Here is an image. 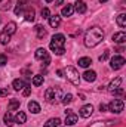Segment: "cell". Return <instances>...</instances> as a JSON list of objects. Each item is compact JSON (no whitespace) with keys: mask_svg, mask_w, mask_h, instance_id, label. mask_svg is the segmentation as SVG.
<instances>
[{"mask_svg":"<svg viewBox=\"0 0 126 127\" xmlns=\"http://www.w3.org/2000/svg\"><path fill=\"white\" fill-rule=\"evenodd\" d=\"M102 40H104V31L99 27H92V28H89L86 31V34H85V44L88 47H95Z\"/></svg>","mask_w":126,"mask_h":127,"instance_id":"cell-1","label":"cell"},{"mask_svg":"<svg viewBox=\"0 0 126 127\" xmlns=\"http://www.w3.org/2000/svg\"><path fill=\"white\" fill-rule=\"evenodd\" d=\"M65 37L63 34H55L49 43V47L52 52H55V55H63L65 52Z\"/></svg>","mask_w":126,"mask_h":127,"instance_id":"cell-2","label":"cell"},{"mask_svg":"<svg viewBox=\"0 0 126 127\" xmlns=\"http://www.w3.org/2000/svg\"><path fill=\"white\" fill-rule=\"evenodd\" d=\"M45 99L49 103H58L63 99V90H61V87H49V89H46Z\"/></svg>","mask_w":126,"mask_h":127,"instance_id":"cell-3","label":"cell"},{"mask_svg":"<svg viewBox=\"0 0 126 127\" xmlns=\"http://www.w3.org/2000/svg\"><path fill=\"white\" fill-rule=\"evenodd\" d=\"M65 75H67V80L71 81L74 86L80 84V75H79V72L74 66H67L65 68Z\"/></svg>","mask_w":126,"mask_h":127,"instance_id":"cell-4","label":"cell"},{"mask_svg":"<svg viewBox=\"0 0 126 127\" xmlns=\"http://www.w3.org/2000/svg\"><path fill=\"white\" fill-rule=\"evenodd\" d=\"M123 106H125V103H123L122 99H114V100L110 102V105H108V111H111L113 114H120V112L123 111Z\"/></svg>","mask_w":126,"mask_h":127,"instance_id":"cell-5","label":"cell"},{"mask_svg":"<svg viewBox=\"0 0 126 127\" xmlns=\"http://www.w3.org/2000/svg\"><path fill=\"white\" fill-rule=\"evenodd\" d=\"M36 58H37V59H40V61H43V66H48L49 62H51L49 53L46 52V49H45V47H39V49L36 50Z\"/></svg>","mask_w":126,"mask_h":127,"instance_id":"cell-6","label":"cell"},{"mask_svg":"<svg viewBox=\"0 0 126 127\" xmlns=\"http://www.w3.org/2000/svg\"><path fill=\"white\" fill-rule=\"evenodd\" d=\"M125 64H126L125 58H123V56H120V55L113 56V58H111V61H110V65H111V68H113V69H120Z\"/></svg>","mask_w":126,"mask_h":127,"instance_id":"cell-7","label":"cell"},{"mask_svg":"<svg viewBox=\"0 0 126 127\" xmlns=\"http://www.w3.org/2000/svg\"><path fill=\"white\" fill-rule=\"evenodd\" d=\"M76 123H77V115L71 109H67L65 111V124L67 126H74Z\"/></svg>","mask_w":126,"mask_h":127,"instance_id":"cell-8","label":"cell"},{"mask_svg":"<svg viewBox=\"0 0 126 127\" xmlns=\"http://www.w3.org/2000/svg\"><path fill=\"white\" fill-rule=\"evenodd\" d=\"M111 40H113L114 43H117V44H122V43H125V41H126V32H125V31H120V32H116V34H113Z\"/></svg>","mask_w":126,"mask_h":127,"instance_id":"cell-9","label":"cell"},{"mask_svg":"<svg viewBox=\"0 0 126 127\" xmlns=\"http://www.w3.org/2000/svg\"><path fill=\"white\" fill-rule=\"evenodd\" d=\"M92 112H94V106H92V105H85V106H82V109H80V115H82L83 118L91 117Z\"/></svg>","mask_w":126,"mask_h":127,"instance_id":"cell-10","label":"cell"},{"mask_svg":"<svg viewBox=\"0 0 126 127\" xmlns=\"http://www.w3.org/2000/svg\"><path fill=\"white\" fill-rule=\"evenodd\" d=\"M74 10H76L77 13H85V12H86V3H85L83 0L76 1V3H74Z\"/></svg>","mask_w":126,"mask_h":127,"instance_id":"cell-11","label":"cell"},{"mask_svg":"<svg viewBox=\"0 0 126 127\" xmlns=\"http://www.w3.org/2000/svg\"><path fill=\"white\" fill-rule=\"evenodd\" d=\"M60 24H61V16H60V15H52V16H49V25H51L52 28L60 27Z\"/></svg>","mask_w":126,"mask_h":127,"instance_id":"cell-12","label":"cell"},{"mask_svg":"<svg viewBox=\"0 0 126 127\" xmlns=\"http://www.w3.org/2000/svg\"><path fill=\"white\" fill-rule=\"evenodd\" d=\"M15 31H16V24H15V22H7L6 27H4V30H3V32H6V34H9V35L15 34Z\"/></svg>","mask_w":126,"mask_h":127,"instance_id":"cell-13","label":"cell"},{"mask_svg":"<svg viewBox=\"0 0 126 127\" xmlns=\"http://www.w3.org/2000/svg\"><path fill=\"white\" fill-rule=\"evenodd\" d=\"M13 121L15 123H18V124H24L25 121H27V115H25V112H22V111H19L16 115H15V118H13Z\"/></svg>","mask_w":126,"mask_h":127,"instance_id":"cell-14","label":"cell"},{"mask_svg":"<svg viewBox=\"0 0 126 127\" xmlns=\"http://www.w3.org/2000/svg\"><path fill=\"white\" fill-rule=\"evenodd\" d=\"M25 86H27V84H25V83H24V80H21V78L13 80V83H12V87H13L15 90H22Z\"/></svg>","mask_w":126,"mask_h":127,"instance_id":"cell-15","label":"cell"},{"mask_svg":"<svg viewBox=\"0 0 126 127\" xmlns=\"http://www.w3.org/2000/svg\"><path fill=\"white\" fill-rule=\"evenodd\" d=\"M120 84H122V78H120V77H117V78H114V80L110 83V86H108V90H110V92H113V90L119 89V87H120Z\"/></svg>","mask_w":126,"mask_h":127,"instance_id":"cell-16","label":"cell"},{"mask_svg":"<svg viewBox=\"0 0 126 127\" xmlns=\"http://www.w3.org/2000/svg\"><path fill=\"white\" fill-rule=\"evenodd\" d=\"M25 4H27V0H18V1H16V7H15V15L22 13V10H24Z\"/></svg>","mask_w":126,"mask_h":127,"instance_id":"cell-17","label":"cell"},{"mask_svg":"<svg viewBox=\"0 0 126 127\" xmlns=\"http://www.w3.org/2000/svg\"><path fill=\"white\" fill-rule=\"evenodd\" d=\"M83 78H85L86 81L92 83V81H95V80H96V72H95V71H85Z\"/></svg>","mask_w":126,"mask_h":127,"instance_id":"cell-18","label":"cell"},{"mask_svg":"<svg viewBox=\"0 0 126 127\" xmlns=\"http://www.w3.org/2000/svg\"><path fill=\"white\" fill-rule=\"evenodd\" d=\"M114 124V121H95L92 124H89V127H110Z\"/></svg>","mask_w":126,"mask_h":127,"instance_id":"cell-19","label":"cell"},{"mask_svg":"<svg viewBox=\"0 0 126 127\" xmlns=\"http://www.w3.org/2000/svg\"><path fill=\"white\" fill-rule=\"evenodd\" d=\"M34 15H36L34 9H33V7H28V9L25 10V13H24V16H25V21L33 22V21H34Z\"/></svg>","mask_w":126,"mask_h":127,"instance_id":"cell-20","label":"cell"},{"mask_svg":"<svg viewBox=\"0 0 126 127\" xmlns=\"http://www.w3.org/2000/svg\"><path fill=\"white\" fill-rule=\"evenodd\" d=\"M28 109L31 111L33 114H39V112H40V105H39L37 102L31 100V102H28Z\"/></svg>","mask_w":126,"mask_h":127,"instance_id":"cell-21","label":"cell"},{"mask_svg":"<svg viewBox=\"0 0 126 127\" xmlns=\"http://www.w3.org/2000/svg\"><path fill=\"white\" fill-rule=\"evenodd\" d=\"M60 124H61V120H60L58 117H55V118L48 120V121H46V124H45V127H58Z\"/></svg>","mask_w":126,"mask_h":127,"instance_id":"cell-22","label":"cell"},{"mask_svg":"<svg viewBox=\"0 0 126 127\" xmlns=\"http://www.w3.org/2000/svg\"><path fill=\"white\" fill-rule=\"evenodd\" d=\"M19 108V99H10L9 105H7V111H15Z\"/></svg>","mask_w":126,"mask_h":127,"instance_id":"cell-23","label":"cell"},{"mask_svg":"<svg viewBox=\"0 0 126 127\" xmlns=\"http://www.w3.org/2000/svg\"><path fill=\"white\" fill-rule=\"evenodd\" d=\"M74 12V6L73 4H67L63 7V16H71Z\"/></svg>","mask_w":126,"mask_h":127,"instance_id":"cell-24","label":"cell"},{"mask_svg":"<svg viewBox=\"0 0 126 127\" xmlns=\"http://www.w3.org/2000/svg\"><path fill=\"white\" fill-rule=\"evenodd\" d=\"M3 120H4V124H6L7 127H12L13 124H15V121H13V118H12V115H10V112H9V111L4 114Z\"/></svg>","mask_w":126,"mask_h":127,"instance_id":"cell-25","label":"cell"},{"mask_svg":"<svg viewBox=\"0 0 126 127\" xmlns=\"http://www.w3.org/2000/svg\"><path fill=\"white\" fill-rule=\"evenodd\" d=\"M116 22H117V25H119L120 28H125V27H126V15H125V13H120V15L117 16Z\"/></svg>","mask_w":126,"mask_h":127,"instance_id":"cell-26","label":"cell"},{"mask_svg":"<svg viewBox=\"0 0 126 127\" xmlns=\"http://www.w3.org/2000/svg\"><path fill=\"white\" fill-rule=\"evenodd\" d=\"M91 64H92V59H91V58H86V56H85V58H80V59H79V66L88 68Z\"/></svg>","mask_w":126,"mask_h":127,"instance_id":"cell-27","label":"cell"},{"mask_svg":"<svg viewBox=\"0 0 126 127\" xmlns=\"http://www.w3.org/2000/svg\"><path fill=\"white\" fill-rule=\"evenodd\" d=\"M34 30L37 32V37H39V38H43V37L46 35V30H45V27H42V25H36Z\"/></svg>","mask_w":126,"mask_h":127,"instance_id":"cell-28","label":"cell"},{"mask_svg":"<svg viewBox=\"0 0 126 127\" xmlns=\"http://www.w3.org/2000/svg\"><path fill=\"white\" fill-rule=\"evenodd\" d=\"M43 84V75H34L33 77V86H36V87H39V86H42Z\"/></svg>","mask_w":126,"mask_h":127,"instance_id":"cell-29","label":"cell"},{"mask_svg":"<svg viewBox=\"0 0 126 127\" xmlns=\"http://www.w3.org/2000/svg\"><path fill=\"white\" fill-rule=\"evenodd\" d=\"M10 37L12 35H9V34H6V32H0V43L1 44H7L9 41H10Z\"/></svg>","mask_w":126,"mask_h":127,"instance_id":"cell-30","label":"cell"},{"mask_svg":"<svg viewBox=\"0 0 126 127\" xmlns=\"http://www.w3.org/2000/svg\"><path fill=\"white\" fill-rule=\"evenodd\" d=\"M71 102H73V95L67 93L65 96H63V103L64 105H68V103H71Z\"/></svg>","mask_w":126,"mask_h":127,"instance_id":"cell-31","label":"cell"},{"mask_svg":"<svg viewBox=\"0 0 126 127\" xmlns=\"http://www.w3.org/2000/svg\"><path fill=\"white\" fill-rule=\"evenodd\" d=\"M49 16H51V10L48 7H43L42 9V18L43 19H49Z\"/></svg>","mask_w":126,"mask_h":127,"instance_id":"cell-32","label":"cell"},{"mask_svg":"<svg viewBox=\"0 0 126 127\" xmlns=\"http://www.w3.org/2000/svg\"><path fill=\"white\" fill-rule=\"evenodd\" d=\"M30 93H31V87H30V86H25V87H24L22 95H24V96H30Z\"/></svg>","mask_w":126,"mask_h":127,"instance_id":"cell-33","label":"cell"},{"mask_svg":"<svg viewBox=\"0 0 126 127\" xmlns=\"http://www.w3.org/2000/svg\"><path fill=\"white\" fill-rule=\"evenodd\" d=\"M7 64V58L4 56V55H0V66H3V65H6Z\"/></svg>","mask_w":126,"mask_h":127,"instance_id":"cell-34","label":"cell"},{"mask_svg":"<svg viewBox=\"0 0 126 127\" xmlns=\"http://www.w3.org/2000/svg\"><path fill=\"white\" fill-rule=\"evenodd\" d=\"M108 55H110L108 52H104V53H102V55L99 56V61H101V62H104V61H107V59H108Z\"/></svg>","mask_w":126,"mask_h":127,"instance_id":"cell-35","label":"cell"},{"mask_svg":"<svg viewBox=\"0 0 126 127\" xmlns=\"http://www.w3.org/2000/svg\"><path fill=\"white\" fill-rule=\"evenodd\" d=\"M111 93H113V95H123V93H125V90H123L122 87H119V89H116V90H113Z\"/></svg>","mask_w":126,"mask_h":127,"instance_id":"cell-36","label":"cell"},{"mask_svg":"<svg viewBox=\"0 0 126 127\" xmlns=\"http://www.w3.org/2000/svg\"><path fill=\"white\" fill-rule=\"evenodd\" d=\"M7 95H9V90H7V89H0V97L7 96Z\"/></svg>","mask_w":126,"mask_h":127,"instance_id":"cell-37","label":"cell"},{"mask_svg":"<svg viewBox=\"0 0 126 127\" xmlns=\"http://www.w3.org/2000/svg\"><path fill=\"white\" fill-rule=\"evenodd\" d=\"M107 108H108V106H107V105H104V103H101V105H99V111H101V112H105V111H107Z\"/></svg>","mask_w":126,"mask_h":127,"instance_id":"cell-38","label":"cell"},{"mask_svg":"<svg viewBox=\"0 0 126 127\" xmlns=\"http://www.w3.org/2000/svg\"><path fill=\"white\" fill-rule=\"evenodd\" d=\"M63 3H64V0H57V1H55V4H57V6H61Z\"/></svg>","mask_w":126,"mask_h":127,"instance_id":"cell-39","label":"cell"},{"mask_svg":"<svg viewBox=\"0 0 126 127\" xmlns=\"http://www.w3.org/2000/svg\"><path fill=\"white\" fill-rule=\"evenodd\" d=\"M105 1H108V0H99V3H105Z\"/></svg>","mask_w":126,"mask_h":127,"instance_id":"cell-40","label":"cell"},{"mask_svg":"<svg viewBox=\"0 0 126 127\" xmlns=\"http://www.w3.org/2000/svg\"><path fill=\"white\" fill-rule=\"evenodd\" d=\"M46 1H52V0H46Z\"/></svg>","mask_w":126,"mask_h":127,"instance_id":"cell-41","label":"cell"},{"mask_svg":"<svg viewBox=\"0 0 126 127\" xmlns=\"http://www.w3.org/2000/svg\"><path fill=\"white\" fill-rule=\"evenodd\" d=\"M0 3H1V0H0Z\"/></svg>","mask_w":126,"mask_h":127,"instance_id":"cell-42","label":"cell"},{"mask_svg":"<svg viewBox=\"0 0 126 127\" xmlns=\"http://www.w3.org/2000/svg\"><path fill=\"white\" fill-rule=\"evenodd\" d=\"M0 19H1V18H0Z\"/></svg>","mask_w":126,"mask_h":127,"instance_id":"cell-43","label":"cell"},{"mask_svg":"<svg viewBox=\"0 0 126 127\" xmlns=\"http://www.w3.org/2000/svg\"><path fill=\"white\" fill-rule=\"evenodd\" d=\"M58 127H60V126H58Z\"/></svg>","mask_w":126,"mask_h":127,"instance_id":"cell-44","label":"cell"}]
</instances>
